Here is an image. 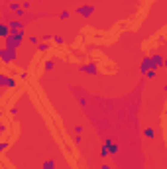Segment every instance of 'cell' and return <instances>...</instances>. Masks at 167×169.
Here are the masks:
<instances>
[{"instance_id": "cell-1", "label": "cell", "mask_w": 167, "mask_h": 169, "mask_svg": "<svg viewBox=\"0 0 167 169\" xmlns=\"http://www.w3.org/2000/svg\"><path fill=\"white\" fill-rule=\"evenodd\" d=\"M75 12H77L79 16H83V18H91V16L95 14V6H89V4H85V6H77Z\"/></svg>"}, {"instance_id": "cell-2", "label": "cell", "mask_w": 167, "mask_h": 169, "mask_svg": "<svg viewBox=\"0 0 167 169\" xmlns=\"http://www.w3.org/2000/svg\"><path fill=\"white\" fill-rule=\"evenodd\" d=\"M14 53L16 51H12V49H8V47H4V49H2V53H0V57H2V61H4V63H10V61H14V59H16Z\"/></svg>"}, {"instance_id": "cell-3", "label": "cell", "mask_w": 167, "mask_h": 169, "mask_svg": "<svg viewBox=\"0 0 167 169\" xmlns=\"http://www.w3.org/2000/svg\"><path fill=\"white\" fill-rule=\"evenodd\" d=\"M0 84H2L4 89H8V87H14V84H16V79L8 77L6 73H2V75H0Z\"/></svg>"}, {"instance_id": "cell-4", "label": "cell", "mask_w": 167, "mask_h": 169, "mask_svg": "<svg viewBox=\"0 0 167 169\" xmlns=\"http://www.w3.org/2000/svg\"><path fill=\"white\" fill-rule=\"evenodd\" d=\"M153 69V63H151V57H143L142 59V65H140V71L142 73H148V71Z\"/></svg>"}, {"instance_id": "cell-5", "label": "cell", "mask_w": 167, "mask_h": 169, "mask_svg": "<svg viewBox=\"0 0 167 169\" xmlns=\"http://www.w3.org/2000/svg\"><path fill=\"white\" fill-rule=\"evenodd\" d=\"M81 71H83V73H86V75H96V73H98V69H96L95 63H86V65H83Z\"/></svg>"}, {"instance_id": "cell-6", "label": "cell", "mask_w": 167, "mask_h": 169, "mask_svg": "<svg viewBox=\"0 0 167 169\" xmlns=\"http://www.w3.org/2000/svg\"><path fill=\"white\" fill-rule=\"evenodd\" d=\"M149 57H151L153 69H159V67H163V57H161V53H153V55H149Z\"/></svg>"}, {"instance_id": "cell-7", "label": "cell", "mask_w": 167, "mask_h": 169, "mask_svg": "<svg viewBox=\"0 0 167 169\" xmlns=\"http://www.w3.org/2000/svg\"><path fill=\"white\" fill-rule=\"evenodd\" d=\"M0 36H2V38H8L10 36V26L8 24H2V26H0Z\"/></svg>"}, {"instance_id": "cell-8", "label": "cell", "mask_w": 167, "mask_h": 169, "mask_svg": "<svg viewBox=\"0 0 167 169\" xmlns=\"http://www.w3.org/2000/svg\"><path fill=\"white\" fill-rule=\"evenodd\" d=\"M143 134H146V138H149V140H153V138H155V132H153V128H146V130H143Z\"/></svg>"}, {"instance_id": "cell-9", "label": "cell", "mask_w": 167, "mask_h": 169, "mask_svg": "<svg viewBox=\"0 0 167 169\" xmlns=\"http://www.w3.org/2000/svg\"><path fill=\"white\" fill-rule=\"evenodd\" d=\"M41 169H55V163H53V161L49 159V161H45V163L41 165Z\"/></svg>"}, {"instance_id": "cell-10", "label": "cell", "mask_w": 167, "mask_h": 169, "mask_svg": "<svg viewBox=\"0 0 167 169\" xmlns=\"http://www.w3.org/2000/svg\"><path fill=\"white\" fill-rule=\"evenodd\" d=\"M53 65H55L53 61H45V63H43V69H45V71H51V69H53Z\"/></svg>"}, {"instance_id": "cell-11", "label": "cell", "mask_w": 167, "mask_h": 169, "mask_svg": "<svg viewBox=\"0 0 167 169\" xmlns=\"http://www.w3.org/2000/svg\"><path fill=\"white\" fill-rule=\"evenodd\" d=\"M47 43H39V45H38V51H45V49H47Z\"/></svg>"}, {"instance_id": "cell-12", "label": "cell", "mask_w": 167, "mask_h": 169, "mask_svg": "<svg viewBox=\"0 0 167 169\" xmlns=\"http://www.w3.org/2000/svg\"><path fill=\"white\" fill-rule=\"evenodd\" d=\"M146 77H148V79H153V77H155V69L148 71V73H146Z\"/></svg>"}, {"instance_id": "cell-13", "label": "cell", "mask_w": 167, "mask_h": 169, "mask_svg": "<svg viewBox=\"0 0 167 169\" xmlns=\"http://www.w3.org/2000/svg\"><path fill=\"white\" fill-rule=\"evenodd\" d=\"M53 42H55V43H59V45H61V43H63V38H59V36H53Z\"/></svg>"}, {"instance_id": "cell-14", "label": "cell", "mask_w": 167, "mask_h": 169, "mask_svg": "<svg viewBox=\"0 0 167 169\" xmlns=\"http://www.w3.org/2000/svg\"><path fill=\"white\" fill-rule=\"evenodd\" d=\"M75 132H77V136H79V134L83 132V126H75Z\"/></svg>"}, {"instance_id": "cell-15", "label": "cell", "mask_w": 167, "mask_h": 169, "mask_svg": "<svg viewBox=\"0 0 167 169\" xmlns=\"http://www.w3.org/2000/svg\"><path fill=\"white\" fill-rule=\"evenodd\" d=\"M69 16H71V14H69V12H61V18H63V20H67V18H69Z\"/></svg>"}, {"instance_id": "cell-16", "label": "cell", "mask_w": 167, "mask_h": 169, "mask_svg": "<svg viewBox=\"0 0 167 169\" xmlns=\"http://www.w3.org/2000/svg\"><path fill=\"white\" fill-rule=\"evenodd\" d=\"M28 42L30 43H38V38H33V36H32V38H28Z\"/></svg>"}, {"instance_id": "cell-17", "label": "cell", "mask_w": 167, "mask_h": 169, "mask_svg": "<svg viewBox=\"0 0 167 169\" xmlns=\"http://www.w3.org/2000/svg\"><path fill=\"white\" fill-rule=\"evenodd\" d=\"M163 67H165V69H167V57H165V59H163Z\"/></svg>"}]
</instances>
